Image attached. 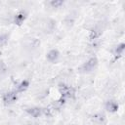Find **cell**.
Segmentation results:
<instances>
[{
  "instance_id": "1",
  "label": "cell",
  "mask_w": 125,
  "mask_h": 125,
  "mask_svg": "<svg viewBox=\"0 0 125 125\" xmlns=\"http://www.w3.org/2000/svg\"><path fill=\"white\" fill-rule=\"evenodd\" d=\"M59 91L62 95V98H64V99H72L74 98V95H75V90L68 86V85H65V84H61L59 86Z\"/></svg>"
},
{
  "instance_id": "2",
  "label": "cell",
  "mask_w": 125,
  "mask_h": 125,
  "mask_svg": "<svg viewBox=\"0 0 125 125\" xmlns=\"http://www.w3.org/2000/svg\"><path fill=\"white\" fill-rule=\"evenodd\" d=\"M98 65V60L97 58H91L89 59L86 62H84L81 66V69L84 71V72H89V71H92L96 68V66Z\"/></svg>"
},
{
  "instance_id": "3",
  "label": "cell",
  "mask_w": 125,
  "mask_h": 125,
  "mask_svg": "<svg viewBox=\"0 0 125 125\" xmlns=\"http://www.w3.org/2000/svg\"><path fill=\"white\" fill-rule=\"evenodd\" d=\"M2 99H3V102H4L5 104H13V103H15V102L18 100V93H17L16 91L7 92V93H5V94L3 95Z\"/></svg>"
},
{
  "instance_id": "4",
  "label": "cell",
  "mask_w": 125,
  "mask_h": 125,
  "mask_svg": "<svg viewBox=\"0 0 125 125\" xmlns=\"http://www.w3.org/2000/svg\"><path fill=\"white\" fill-rule=\"evenodd\" d=\"M26 112L28 114H30L32 117H39L42 115V108L41 107H37V106H33V107H28L26 108Z\"/></svg>"
},
{
  "instance_id": "5",
  "label": "cell",
  "mask_w": 125,
  "mask_h": 125,
  "mask_svg": "<svg viewBox=\"0 0 125 125\" xmlns=\"http://www.w3.org/2000/svg\"><path fill=\"white\" fill-rule=\"evenodd\" d=\"M59 57H60V53H59V51L57 49H53V50L49 51V53L46 56L47 60L49 62H55L59 59Z\"/></svg>"
},
{
  "instance_id": "6",
  "label": "cell",
  "mask_w": 125,
  "mask_h": 125,
  "mask_svg": "<svg viewBox=\"0 0 125 125\" xmlns=\"http://www.w3.org/2000/svg\"><path fill=\"white\" fill-rule=\"evenodd\" d=\"M93 121L99 125H104L106 122V117L103 113H97L93 116Z\"/></svg>"
},
{
  "instance_id": "7",
  "label": "cell",
  "mask_w": 125,
  "mask_h": 125,
  "mask_svg": "<svg viewBox=\"0 0 125 125\" xmlns=\"http://www.w3.org/2000/svg\"><path fill=\"white\" fill-rule=\"evenodd\" d=\"M105 108L109 112H115L118 109V104L115 101H107L105 104Z\"/></svg>"
},
{
  "instance_id": "8",
  "label": "cell",
  "mask_w": 125,
  "mask_h": 125,
  "mask_svg": "<svg viewBox=\"0 0 125 125\" xmlns=\"http://www.w3.org/2000/svg\"><path fill=\"white\" fill-rule=\"evenodd\" d=\"M28 87H29V81H28V80H22V81L17 86L16 92H17V93H22V92L26 91Z\"/></svg>"
},
{
  "instance_id": "9",
  "label": "cell",
  "mask_w": 125,
  "mask_h": 125,
  "mask_svg": "<svg viewBox=\"0 0 125 125\" xmlns=\"http://www.w3.org/2000/svg\"><path fill=\"white\" fill-rule=\"evenodd\" d=\"M25 18H26V13L23 12V11H21V12H19V13L15 16V22L20 25V24H21V23L24 21Z\"/></svg>"
},
{
  "instance_id": "10",
  "label": "cell",
  "mask_w": 125,
  "mask_h": 125,
  "mask_svg": "<svg viewBox=\"0 0 125 125\" xmlns=\"http://www.w3.org/2000/svg\"><path fill=\"white\" fill-rule=\"evenodd\" d=\"M124 49H125V44H124V43H121V44H119L118 46H116L115 51H114V54L120 56V55H122Z\"/></svg>"
},
{
  "instance_id": "11",
  "label": "cell",
  "mask_w": 125,
  "mask_h": 125,
  "mask_svg": "<svg viewBox=\"0 0 125 125\" xmlns=\"http://www.w3.org/2000/svg\"><path fill=\"white\" fill-rule=\"evenodd\" d=\"M101 35V32H99L98 30H96V29H94V30H92L91 32H90V38L93 40V39H97L99 36Z\"/></svg>"
},
{
  "instance_id": "12",
  "label": "cell",
  "mask_w": 125,
  "mask_h": 125,
  "mask_svg": "<svg viewBox=\"0 0 125 125\" xmlns=\"http://www.w3.org/2000/svg\"><path fill=\"white\" fill-rule=\"evenodd\" d=\"M50 4H51L53 7L57 8V7H60L61 5H62V4H63V2H62V1H59V0H56V1H52Z\"/></svg>"
},
{
  "instance_id": "13",
  "label": "cell",
  "mask_w": 125,
  "mask_h": 125,
  "mask_svg": "<svg viewBox=\"0 0 125 125\" xmlns=\"http://www.w3.org/2000/svg\"><path fill=\"white\" fill-rule=\"evenodd\" d=\"M6 70V65L3 62H0V72H5Z\"/></svg>"
}]
</instances>
